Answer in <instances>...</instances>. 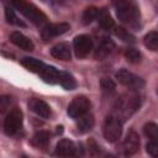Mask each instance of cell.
Returning <instances> with one entry per match:
<instances>
[{
    "mask_svg": "<svg viewBox=\"0 0 158 158\" xmlns=\"http://www.w3.org/2000/svg\"><path fill=\"white\" fill-rule=\"evenodd\" d=\"M93 127H94V116H93V115H90V114H84L83 116L78 117L77 128H78L79 132L86 133V132H89Z\"/></svg>",
    "mask_w": 158,
    "mask_h": 158,
    "instance_id": "obj_18",
    "label": "cell"
},
{
    "mask_svg": "<svg viewBox=\"0 0 158 158\" xmlns=\"http://www.w3.org/2000/svg\"><path fill=\"white\" fill-rule=\"evenodd\" d=\"M40 75L42 77V79L46 81V83H49V84H56V83H59V78H60V72L58 69H56L54 67H51V65H46L44 69L40 73Z\"/></svg>",
    "mask_w": 158,
    "mask_h": 158,
    "instance_id": "obj_16",
    "label": "cell"
},
{
    "mask_svg": "<svg viewBox=\"0 0 158 158\" xmlns=\"http://www.w3.org/2000/svg\"><path fill=\"white\" fill-rule=\"evenodd\" d=\"M125 154H135L139 148V137L135 131H130L122 144Z\"/></svg>",
    "mask_w": 158,
    "mask_h": 158,
    "instance_id": "obj_11",
    "label": "cell"
},
{
    "mask_svg": "<svg viewBox=\"0 0 158 158\" xmlns=\"http://www.w3.org/2000/svg\"><path fill=\"white\" fill-rule=\"evenodd\" d=\"M28 107L31 111H33L36 115L43 117V118H47L49 117L51 115V107L49 105L41 100V99H36V98H32L30 101H28Z\"/></svg>",
    "mask_w": 158,
    "mask_h": 158,
    "instance_id": "obj_10",
    "label": "cell"
},
{
    "mask_svg": "<svg viewBox=\"0 0 158 158\" xmlns=\"http://www.w3.org/2000/svg\"><path fill=\"white\" fill-rule=\"evenodd\" d=\"M125 58L130 63H138L141 60V53L136 48H127L125 51Z\"/></svg>",
    "mask_w": 158,
    "mask_h": 158,
    "instance_id": "obj_27",
    "label": "cell"
},
{
    "mask_svg": "<svg viewBox=\"0 0 158 158\" xmlns=\"http://www.w3.org/2000/svg\"><path fill=\"white\" fill-rule=\"evenodd\" d=\"M90 107V101L85 96H77L72 100V102L68 105V115L73 118H78L88 112Z\"/></svg>",
    "mask_w": 158,
    "mask_h": 158,
    "instance_id": "obj_6",
    "label": "cell"
},
{
    "mask_svg": "<svg viewBox=\"0 0 158 158\" xmlns=\"http://www.w3.org/2000/svg\"><path fill=\"white\" fill-rule=\"evenodd\" d=\"M56 154L60 157H69L75 154V144L69 139H60L56 146Z\"/></svg>",
    "mask_w": 158,
    "mask_h": 158,
    "instance_id": "obj_15",
    "label": "cell"
},
{
    "mask_svg": "<svg viewBox=\"0 0 158 158\" xmlns=\"http://www.w3.org/2000/svg\"><path fill=\"white\" fill-rule=\"evenodd\" d=\"M49 143V133L47 131H38L31 138V144L37 148H47Z\"/></svg>",
    "mask_w": 158,
    "mask_h": 158,
    "instance_id": "obj_19",
    "label": "cell"
},
{
    "mask_svg": "<svg viewBox=\"0 0 158 158\" xmlns=\"http://www.w3.org/2000/svg\"><path fill=\"white\" fill-rule=\"evenodd\" d=\"M22 111L19 107H14L6 116L4 121V131L7 136H14L16 135L22 126Z\"/></svg>",
    "mask_w": 158,
    "mask_h": 158,
    "instance_id": "obj_4",
    "label": "cell"
},
{
    "mask_svg": "<svg viewBox=\"0 0 158 158\" xmlns=\"http://www.w3.org/2000/svg\"><path fill=\"white\" fill-rule=\"evenodd\" d=\"M99 12H100V10L96 9V7H94V6H90V7L85 9V11H84V14H83V23H84V25L91 23L94 20L98 19Z\"/></svg>",
    "mask_w": 158,
    "mask_h": 158,
    "instance_id": "obj_23",
    "label": "cell"
},
{
    "mask_svg": "<svg viewBox=\"0 0 158 158\" xmlns=\"http://www.w3.org/2000/svg\"><path fill=\"white\" fill-rule=\"evenodd\" d=\"M115 35H116L120 40H122L123 42H127V43H133V42H135V37H133L128 31H126V30L122 28V27H117V28L115 30Z\"/></svg>",
    "mask_w": 158,
    "mask_h": 158,
    "instance_id": "obj_26",
    "label": "cell"
},
{
    "mask_svg": "<svg viewBox=\"0 0 158 158\" xmlns=\"http://www.w3.org/2000/svg\"><path fill=\"white\" fill-rule=\"evenodd\" d=\"M144 46L151 51H158V32H149L143 38Z\"/></svg>",
    "mask_w": 158,
    "mask_h": 158,
    "instance_id": "obj_22",
    "label": "cell"
},
{
    "mask_svg": "<svg viewBox=\"0 0 158 158\" xmlns=\"http://www.w3.org/2000/svg\"><path fill=\"white\" fill-rule=\"evenodd\" d=\"M73 48L78 58H84L90 53L93 48V40L88 35H79L74 38Z\"/></svg>",
    "mask_w": 158,
    "mask_h": 158,
    "instance_id": "obj_8",
    "label": "cell"
},
{
    "mask_svg": "<svg viewBox=\"0 0 158 158\" xmlns=\"http://www.w3.org/2000/svg\"><path fill=\"white\" fill-rule=\"evenodd\" d=\"M116 15L120 21L136 26L139 21V9L135 0H114Z\"/></svg>",
    "mask_w": 158,
    "mask_h": 158,
    "instance_id": "obj_1",
    "label": "cell"
},
{
    "mask_svg": "<svg viewBox=\"0 0 158 158\" xmlns=\"http://www.w3.org/2000/svg\"><path fill=\"white\" fill-rule=\"evenodd\" d=\"M70 28L69 23L67 22H59V23H47L41 30V37L43 41H51L54 37H58L63 33H65Z\"/></svg>",
    "mask_w": 158,
    "mask_h": 158,
    "instance_id": "obj_7",
    "label": "cell"
},
{
    "mask_svg": "<svg viewBox=\"0 0 158 158\" xmlns=\"http://www.w3.org/2000/svg\"><path fill=\"white\" fill-rule=\"evenodd\" d=\"M10 102H11V98L10 96H7V95L1 96V99H0V109H1V112H5L6 109H9Z\"/></svg>",
    "mask_w": 158,
    "mask_h": 158,
    "instance_id": "obj_30",
    "label": "cell"
},
{
    "mask_svg": "<svg viewBox=\"0 0 158 158\" xmlns=\"http://www.w3.org/2000/svg\"><path fill=\"white\" fill-rule=\"evenodd\" d=\"M144 135L149 139H158V125L154 122H148L144 125Z\"/></svg>",
    "mask_w": 158,
    "mask_h": 158,
    "instance_id": "obj_24",
    "label": "cell"
},
{
    "mask_svg": "<svg viewBox=\"0 0 158 158\" xmlns=\"http://www.w3.org/2000/svg\"><path fill=\"white\" fill-rule=\"evenodd\" d=\"M10 41H11L15 46H17V47H20V48H22V49H25V51H32V49L35 48L33 42H32L28 37H26L23 33L19 32V31H14V32L10 35Z\"/></svg>",
    "mask_w": 158,
    "mask_h": 158,
    "instance_id": "obj_12",
    "label": "cell"
},
{
    "mask_svg": "<svg viewBox=\"0 0 158 158\" xmlns=\"http://www.w3.org/2000/svg\"><path fill=\"white\" fill-rule=\"evenodd\" d=\"M10 2L19 12H21L32 23L42 25V23L46 22L47 16L41 10H38V7H36L33 4H31L26 0H10Z\"/></svg>",
    "mask_w": 158,
    "mask_h": 158,
    "instance_id": "obj_2",
    "label": "cell"
},
{
    "mask_svg": "<svg viewBox=\"0 0 158 158\" xmlns=\"http://www.w3.org/2000/svg\"><path fill=\"white\" fill-rule=\"evenodd\" d=\"M42 1H49V0H42Z\"/></svg>",
    "mask_w": 158,
    "mask_h": 158,
    "instance_id": "obj_31",
    "label": "cell"
},
{
    "mask_svg": "<svg viewBox=\"0 0 158 158\" xmlns=\"http://www.w3.org/2000/svg\"><path fill=\"white\" fill-rule=\"evenodd\" d=\"M98 21H99V25L105 30H111L115 25L112 17L110 16V14L106 10H100L99 16H98Z\"/></svg>",
    "mask_w": 158,
    "mask_h": 158,
    "instance_id": "obj_20",
    "label": "cell"
},
{
    "mask_svg": "<svg viewBox=\"0 0 158 158\" xmlns=\"http://www.w3.org/2000/svg\"><path fill=\"white\" fill-rule=\"evenodd\" d=\"M138 107H139V98L137 95H132V94L123 95L116 101V105H115L116 117H118L120 120L127 118Z\"/></svg>",
    "mask_w": 158,
    "mask_h": 158,
    "instance_id": "obj_3",
    "label": "cell"
},
{
    "mask_svg": "<svg viewBox=\"0 0 158 158\" xmlns=\"http://www.w3.org/2000/svg\"><path fill=\"white\" fill-rule=\"evenodd\" d=\"M5 16H6L7 22H10V23H12V25L21 26V27H25V26H26L25 22H22V21L16 16V14L12 11V9H10L9 6L5 7Z\"/></svg>",
    "mask_w": 158,
    "mask_h": 158,
    "instance_id": "obj_25",
    "label": "cell"
},
{
    "mask_svg": "<svg viewBox=\"0 0 158 158\" xmlns=\"http://www.w3.org/2000/svg\"><path fill=\"white\" fill-rule=\"evenodd\" d=\"M21 64H22L26 69H28L30 72L38 73V74H40V73L44 69V67H46V64H44L43 62H41V60L36 59V58H32V57H25V58H22V59H21Z\"/></svg>",
    "mask_w": 158,
    "mask_h": 158,
    "instance_id": "obj_17",
    "label": "cell"
},
{
    "mask_svg": "<svg viewBox=\"0 0 158 158\" xmlns=\"http://www.w3.org/2000/svg\"><path fill=\"white\" fill-rule=\"evenodd\" d=\"M115 77H116V79L118 80V83H121V84L125 85V86L132 88V89H141V88L144 85L143 80H142L139 77L132 74L131 72H128V70H126V69H120V70L115 74Z\"/></svg>",
    "mask_w": 158,
    "mask_h": 158,
    "instance_id": "obj_9",
    "label": "cell"
},
{
    "mask_svg": "<svg viewBox=\"0 0 158 158\" xmlns=\"http://www.w3.org/2000/svg\"><path fill=\"white\" fill-rule=\"evenodd\" d=\"M51 54L60 60H69L72 57V52H70V46L65 42H60L56 46L52 47L51 49Z\"/></svg>",
    "mask_w": 158,
    "mask_h": 158,
    "instance_id": "obj_13",
    "label": "cell"
},
{
    "mask_svg": "<svg viewBox=\"0 0 158 158\" xmlns=\"http://www.w3.org/2000/svg\"><path fill=\"white\" fill-rule=\"evenodd\" d=\"M122 133V122L116 116L106 118L104 125V137L107 142H116Z\"/></svg>",
    "mask_w": 158,
    "mask_h": 158,
    "instance_id": "obj_5",
    "label": "cell"
},
{
    "mask_svg": "<svg viewBox=\"0 0 158 158\" xmlns=\"http://www.w3.org/2000/svg\"><path fill=\"white\" fill-rule=\"evenodd\" d=\"M59 84H60L64 89H67V90H73V89H75V86H77L75 79L73 78L72 74H69V73H67V72H60Z\"/></svg>",
    "mask_w": 158,
    "mask_h": 158,
    "instance_id": "obj_21",
    "label": "cell"
},
{
    "mask_svg": "<svg viewBox=\"0 0 158 158\" xmlns=\"http://www.w3.org/2000/svg\"><path fill=\"white\" fill-rule=\"evenodd\" d=\"M146 151L152 157H158V139H151L146 144Z\"/></svg>",
    "mask_w": 158,
    "mask_h": 158,
    "instance_id": "obj_29",
    "label": "cell"
},
{
    "mask_svg": "<svg viewBox=\"0 0 158 158\" xmlns=\"http://www.w3.org/2000/svg\"><path fill=\"white\" fill-rule=\"evenodd\" d=\"M114 48H115L114 41L110 40V38H104V40L100 42V44L98 46V48H96V51H95V53H94L95 59H99V60H100V59L106 58V57L112 52Z\"/></svg>",
    "mask_w": 158,
    "mask_h": 158,
    "instance_id": "obj_14",
    "label": "cell"
},
{
    "mask_svg": "<svg viewBox=\"0 0 158 158\" xmlns=\"http://www.w3.org/2000/svg\"><path fill=\"white\" fill-rule=\"evenodd\" d=\"M100 86H101L102 91L106 94H111L115 91V83L109 78H102L100 80Z\"/></svg>",
    "mask_w": 158,
    "mask_h": 158,
    "instance_id": "obj_28",
    "label": "cell"
}]
</instances>
